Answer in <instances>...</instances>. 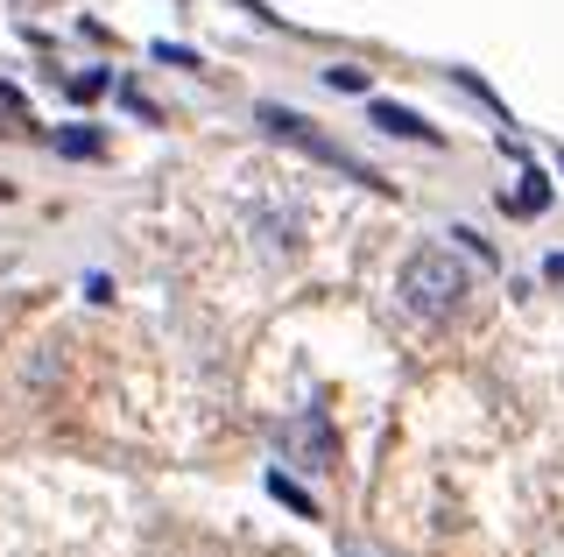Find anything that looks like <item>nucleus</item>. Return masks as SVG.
Listing matches in <instances>:
<instances>
[{"label": "nucleus", "mask_w": 564, "mask_h": 557, "mask_svg": "<svg viewBox=\"0 0 564 557\" xmlns=\"http://www.w3.org/2000/svg\"><path fill=\"white\" fill-rule=\"evenodd\" d=\"M458 297H466V269H458L452 248H423V254L402 261V304L416 318H452Z\"/></svg>", "instance_id": "obj_1"}, {"label": "nucleus", "mask_w": 564, "mask_h": 557, "mask_svg": "<svg viewBox=\"0 0 564 557\" xmlns=\"http://www.w3.org/2000/svg\"><path fill=\"white\" fill-rule=\"evenodd\" d=\"M254 120H261V128H269V134H275V142H290V149H304V155H317V163H332V170H346V177H352V184H367V190H388V184L375 177V170H367V163H352V155H346L339 142H332V134H317V128H311V120H304V113H290V107H261Z\"/></svg>", "instance_id": "obj_2"}, {"label": "nucleus", "mask_w": 564, "mask_h": 557, "mask_svg": "<svg viewBox=\"0 0 564 557\" xmlns=\"http://www.w3.org/2000/svg\"><path fill=\"white\" fill-rule=\"evenodd\" d=\"M282 451H296V466L304 473H332V424H325V409H304V416H290L282 424Z\"/></svg>", "instance_id": "obj_3"}, {"label": "nucleus", "mask_w": 564, "mask_h": 557, "mask_svg": "<svg viewBox=\"0 0 564 557\" xmlns=\"http://www.w3.org/2000/svg\"><path fill=\"white\" fill-rule=\"evenodd\" d=\"M375 128H381V134H402V142H445L431 120L410 113V107H395V99H375Z\"/></svg>", "instance_id": "obj_4"}, {"label": "nucleus", "mask_w": 564, "mask_h": 557, "mask_svg": "<svg viewBox=\"0 0 564 557\" xmlns=\"http://www.w3.org/2000/svg\"><path fill=\"white\" fill-rule=\"evenodd\" d=\"M543 205H551V184H543L536 170H522V190L508 198V212H516V219H529V212H543Z\"/></svg>", "instance_id": "obj_5"}, {"label": "nucleus", "mask_w": 564, "mask_h": 557, "mask_svg": "<svg viewBox=\"0 0 564 557\" xmlns=\"http://www.w3.org/2000/svg\"><path fill=\"white\" fill-rule=\"evenodd\" d=\"M269 494H275V501H290L296 515H317V509H311V494H304L296 480H282V473H269Z\"/></svg>", "instance_id": "obj_6"}, {"label": "nucleus", "mask_w": 564, "mask_h": 557, "mask_svg": "<svg viewBox=\"0 0 564 557\" xmlns=\"http://www.w3.org/2000/svg\"><path fill=\"white\" fill-rule=\"evenodd\" d=\"M325 85H332V92H367V72H360V64H332Z\"/></svg>", "instance_id": "obj_7"}, {"label": "nucleus", "mask_w": 564, "mask_h": 557, "mask_svg": "<svg viewBox=\"0 0 564 557\" xmlns=\"http://www.w3.org/2000/svg\"><path fill=\"white\" fill-rule=\"evenodd\" d=\"M57 149L64 155H99V134L93 128H70V134H57Z\"/></svg>", "instance_id": "obj_8"}, {"label": "nucleus", "mask_w": 564, "mask_h": 557, "mask_svg": "<svg viewBox=\"0 0 564 557\" xmlns=\"http://www.w3.org/2000/svg\"><path fill=\"white\" fill-rule=\"evenodd\" d=\"M106 85H113V78H106V72H78V78H70V99H99Z\"/></svg>", "instance_id": "obj_9"}, {"label": "nucleus", "mask_w": 564, "mask_h": 557, "mask_svg": "<svg viewBox=\"0 0 564 557\" xmlns=\"http://www.w3.org/2000/svg\"><path fill=\"white\" fill-rule=\"evenodd\" d=\"M155 57H163V64H184V72H191V64H198V50H184V43H155Z\"/></svg>", "instance_id": "obj_10"}, {"label": "nucleus", "mask_w": 564, "mask_h": 557, "mask_svg": "<svg viewBox=\"0 0 564 557\" xmlns=\"http://www.w3.org/2000/svg\"><path fill=\"white\" fill-rule=\"evenodd\" d=\"M543 275H551V283H564V254H551V261H543Z\"/></svg>", "instance_id": "obj_11"}]
</instances>
